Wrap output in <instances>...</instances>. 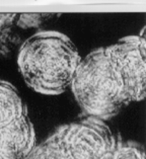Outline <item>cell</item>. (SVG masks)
<instances>
[{
	"instance_id": "5",
	"label": "cell",
	"mask_w": 146,
	"mask_h": 159,
	"mask_svg": "<svg viewBox=\"0 0 146 159\" xmlns=\"http://www.w3.org/2000/svg\"><path fill=\"white\" fill-rule=\"evenodd\" d=\"M25 115L28 111L17 89L0 78V139Z\"/></svg>"
},
{
	"instance_id": "6",
	"label": "cell",
	"mask_w": 146,
	"mask_h": 159,
	"mask_svg": "<svg viewBox=\"0 0 146 159\" xmlns=\"http://www.w3.org/2000/svg\"><path fill=\"white\" fill-rule=\"evenodd\" d=\"M107 159H145V154L136 144L117 143Z\"/></svg>"
},
{
	"instance_id": "7",
	"label": "cell",
	"mask_w": 146,
	"mask_h": 159,
	"mask_svg": "<svg viewBox=\"0 0 146 159\" xmlns=\"http://www.w3.org/2000/svg\"><path fill=\"white\" fill-rule=\"evenodd\" d=\"M0 159H4V158H3V157H0Z\"/></svg>"
},
{
	"instance_id": "3",
	"label": "cell",
	"mask_w": 146,
	"mask_h": 159,
	"mask_svg": "<svg viewBox=\"0 0 146 159\" xmlns=\"http://www.w3.org/2000/svg\"><path fill=\"white\" fill-rule=\"evenodd\" d=\"M105 122L88 116L60 126L28 159H107L117 141Z\"/></svg>"
},
{
	"instance_id": "1",
	"label": "cell",
	"mask_w": 146,
	"mask_h": 159,
	"mask_svg": "<svg viewBox=\"0 0 146 159\" xmlns=\"http://www.w3.org/2000/svg\"><path fill=\"white\" fill-rule=\"evenodd\" d=\"M81 57L66 34L44 30L21 46L17 66L26 85L44 95H59L70 86Z\"/></svg>"
},
{
	"instance_id": "2",
	"label": "cell",
	"mask_w": 146,
	"mask_h": 159,
	"mask_svg": "<svg viewBox=\"0 0 146 159\" xmlns=\"http://www.w3.org/2000/svg\"><path fill=\"white\" fill-rule=\"evenodd\" d=\"M69 88L89 117L107 121L126 106L122 82L107 48H98L81 58Z\"/></svg>"
},
{
	"instance_id": "4",
	"label": "cell",
	"mask_w": 146,
	"mask_h": 159,
	"mask_svg": "<svg viewBox=\"0 0 146 159\" xmlns=\"http://www.w3.org/2000/svg\"><path fill=\"white\" fill-rule=\"evenodd\" d=\"M122 82L127 104L146 95V43L143 34L127 36L107 47Z\"/></svg>"
}]
</instances>
